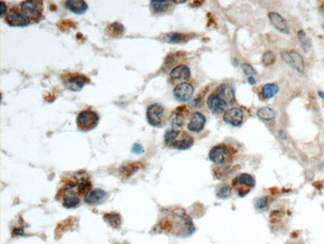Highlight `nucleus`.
<instances>
[{
	"label": "nucleus",
	"instance_id": "obj_31",
	"mask_svg": "<svg viewBox=\"0 0 324 244\" xmlns=\"http://www.w3.org/2000/svg\"><path fill=\"white\" fill-rule=\"evenodd\" d=\"M230 193H231V187L225 185V186L221 187L220 190L218 191V197L226 198V197H228L230 195Z\"/></svg>",
	"mask_w": 324,
	"mask_h": 244
},
{
	"label": "nucleus",
	"instance_id": "obj_27",
	"mask_svg": "<svg viewBox=\"0 0 324 244\" xmlns=\"http://www.w3.org/2000/svg\"><path fill=\"white\" fill-rule=\"evenodd\" d=\"M104 219L115 228H118L121 224V217L118 213H107L104 215Z\"/></svg>",
	"mask_w": 324,
	"mask_h": 244
},
{
	"label": "nucleus",
	"instance_id": "obj_26",
	"mask_svg": "<svg viewBox=\"0 0 324 244\" xmlns=\"http://www.w3.org/2000/svg\"><path fill=\"white\" fill-rule=\"evenodd\" d=\"M257 116L263 120L268 121V120H272L276 117V112L271 107H263L257 110Z\"/></svg>",
	"mask_w": 324,
	"mask_h": 244
},
{
	"label": "nucleus",
	"instance_id": "obj_7",
	"mask_svg": "<svg viewBox=\"0 0 324 244\" xmlns=\"http://www.w3.org/2000/svg\"><path fill=\"white\" fill-rule=\"evenodd\" d=\"M18 5L21 11L30 20L31 24L39 22L43 17V2L40 1V0L22 1Z\"/></svg>",
	"mask_w": 324,
	"mask_h": 244
},
{
	"label": "nucleus",
	"instance_id": "obj_3",
	"mask_svg": "<svg viewBox=\"0 0 324 244\" xmlns=\"http://www.w3.org/2000/svg\"><path fill=\"white\" fill-rule=\"evenodd\" d=\"M165 144L170 148L185 150L192 146L193 138L188 132L172 128L165 134Z\"/></svg>",
	"mask_w": 324,
	"mask_h": 244
},
{
	"label": "nucleus",
	"instance_id": "obj_29",
	"mask_svg": "<svg viewBox=\"0 0 324 244\" xmlns=\"http://www.w3.org/2000/svg\"><path fill=\"white\" fill-rule=\"evenodd\" d=\"M275 60H276V56H275V54H274L273 51H267V52H265V54L263 56V63L266 66L272 65L275 62Z\"/></svg>",
	"mask_w": 324,
	"mask_h": 244
},
{
	"label": "nucleus",
	"instance_id": "obj_20",
	"mask_svg": "<svg viewBox=\"0 0 324 244\" xmlns=\"http://www.w3.org/2000/svg\"><path fill=\"white\" fill-rule=\"evenodd\" d=\"M270 20L272 24L275 26L277 30L283 34H288L289 33V26L286 22V20L278 12H270L269 14Z\"/></svg>",
	"mask_w": 324,
	"mask_h": 244
},
{
	"label": "nucleus",
	"instance_id": "obj_8",
	"mask_svg": "<svg viewBox=\"0 0 324 244\" xmlns=\"http://www.w3.org/2000/svg\"><path fill=\"white\" fill-rule=\"evenodd\" d=\"M147 120L154 127H162L166 123V109L162 104H151L147 109Z\"/></svg>",
	"mask_w": 324,
	"mask_h": 244
},
{
	"label": "nucleus",
	"instance_id": "obj_2",
	"mask_svg": "<svg viewBox=\"0 0 324 244\" xmlns=\"http://www.w3.org/2000/svg\"><path fill=\"white\" fill-rule=\"evenodd\" d=\"M158 227L160 232L178 236H186L194 231L191 219L182 210L173 211L167 217L161 219Z\"/></svg>",
	"mask_w": 324,
	"mask_h": 244
},
{
	"label": "nucleus",
	"instance_id": "obj_33",
	"mask_svg": "<svg viewBox=\"0 0 324 244\" xmlns=\"http://www.w3.org/2000/svg\"><path fill=\"white\" fill-rule=\"evenodd\" d=\"M0 5H1V17H5L4 15H6L7 12H8L6 3L4 1H1V2H0Z\"/></svg>",
	"mask_w": 324,
	"mask_h": 244
},
{
	"label": "nucleus",
	"instance_id": "obj_6",
	"mask_svg": "<svg viewBox=\"0 0 324 244\" xmlns=\"http://www.w3.org/2000/svg\"><path fill=\"white\" fill-rule=\"evenodd\" d=\"M254 186H255L254 178L247 173H240L237 176H235L231 181V188L240 197H243L246 194H248Z\"/></svg>",
	"mask_w": 324,
	"mask_h": 244
},
{
	"label": "nucleus",
	"instance_id": "obj_28",
	"mask_svg": "<svg viewBox=\"0 0 324 244\" xmlns=\"http://www.w3.org/2000/svg\"><path fill=\"white\" fill-rule=\"evenodd\" d=\"M297 36H298V39H299V41L301 43V46L304 49V51L308 52L310 47H311V43H310V40L307 37L306 33L303 30H299L298 33H297Z\"/></svg>",
	"mask_w": 324,
	"mask_h": 244
},
{
	"label": "nucleus",
	"instance_id": "obj_25",
	"mask_svg": "<svg viewBox=\"0 0 324 244\" xmlns=\"http://www.w3.org/2000/svg\"><path fill=\"white\" fill-rule=\"evenodd\" d=\"M188 38H189L188 35L183 34V33H177V32L169 33L165 36L166 41H168L170 43H183V42L187 41Z\"/></svg>",
	"mask_w": 324,
	"mask_h": 244
},
{
	"label": "nucleus",
	"instance_id": "obj_35",
	"mask_svg": "<svg viewBox=\"0 0 324 244\" xmlns=\"http://www.w3.org/2000/svg\"><path fill=\"white\" fill-rule=\"evenodd\" d=\"M317 94H318L319 97H321V98L324 100V92H322V91H318Z\"/></svg>",
	"mask_w": 324,
	"mask_h": 244
},
{
	"label": "nucleus",
	"instance_id": "obj_9",
	"mask_svg": "<svg viewBox=\"0 0 324 244\" xmlns=\"http://www.w3.org/2000/svg\"><path fill=\"white\" fill-rule=\"evenodd\" d=\"M4 20L9 26L12 27H25L31 24L30 20L19 8V5L11 6L5 15Z\"/></svg>",
	"mask_w": 324,
	"mask_h": 244
},
{
	"label": "nucleus",
	"instance_id": "obj_10",
	"mask_svg": "<svg viewBox=\"0 0 324 244\" xmlns=\"http://www.w3.org/2000/svg\"><path fill=\"white\" fill-rule=\"evenodd\" d=\"M62 80L69 90L77 92L80 91L87 83H89V78L81 73H67L62 75Z\"/></svg>",
	"mask_w": 324,
	"mask_h": 244
},
{
	"label": "nucleus",
	"instance_id": "obj_13",
	"mask_svg": "<svg viewBox=\"0 0 324 244\" xmlns=\"http://www.w3.org/2000/svg\"><path fill=\"white\" fill-rule=\"evenodd\" d=\"M194 91V87L189 82H183L177 84L174 88V97L180 102H185L190 99Z\"/></svg>",
	"mask_w": 324,
	"mask_h": 244
},
{
	"label": "nucleus",
	"instance_id": "obj_23",
	"mask_svg": "<svg viewBox=\"0 0 324 244\" xmlns=\"http://www.w3.org/2000/svg\"><path fill=\"white\" fill-rule=\"evenodd\" d=\"M278 86L275 83H268L266 84L263 89H262V94H263V97L265 99H270V98H273L274 96L277 95V93L278 92Z\"/></svg>",
	"mask_w": 324,
	"mask_h": 244
},
{
	"label": "nucleus",
	"instance_id": "obj_1",
	"mask_svg": "<svg viewBox=\"0 0 324 244\" xmlns=\"http://www.w3.org/2000/svg\"><path fill=\"white\" fill-rule=\"evenodd\" d=\"M63 184L56 194L65 208H75L79 206L81 198L92 190V183L90 176L86 171L74 172L71 175L62 178Z\"/></svg>",
	"mask_w": 324,
	"mask_h": 244
},
{
	"label": "nucleus",
	"instance_id": "obj_12",
	"mask_svg": "<svg viewBox=\"0 0 324 244\" xmlns=\"http://www.w3.org/2000/svg\"><path fill=\"white\" fill-rule=\"evenodd\" d=\"M188 114L189 111L185 106L177 107V109H175L170 116V122L173 128L175 129L182 128L185 123V120L188 117Z\"/></svg>",
	"mask_w": 324,
	"mask_h": 244
},
{
	"label": "nucleus",
	"instance_id": "obj_34",
	"mask_svg": "<svg viewBox=\"0 0 324 244\" xmlns=\"http://www.w3.org/2000/svg\"><path fill=\"white\" fill-rule=\"evenodd\" d=\"M247 81H248V83H249L250 85H254V84H255V79H254V77H248V78H247Z\"/></svg>",
	"mask_w": 324,
	"mask_h": 244
},
{
	"label": "nucleus",
	"instance_id": "obj_24",
	"mask_svg": "<svg viewBox=\"0 0 324 244\" xmlns=\"http://www.w3.org/2000/svg\"><path fill=\"white\" fill-rule=\"evenodd\" d=\"M124 32H125V28L119 22H114L111 25H109L107 28V33L111 37H120L124 34Z\"/></svg>",
	"mask_w": 324,
	"mask_h": 244
},
{
	"label": "nucleus",
	"instance_id": "obj_18",
	"mask_svg": "<svg viewBox=\"0 0 324 244\" xmlns=\"http://www.w3.org/2000/svg\"><path fill=\"white\" fill-rule=\"evenodd\" d=\"M215 92L228 104L231 105L235 102V97H234V90L231 84L228 83H223L218 88L215 90Z\"/></svg>",
	"mask_w": 324,
	"mask_h": 244
},
{
	"label": "nucleus",
	"instance_id": "obj_11",
	"mask_svg": "<svg viewBox=\"0 0 324 244\" xmlns=\"http://www.w3.org/2000/svg\"><path fill=\"white\" fill-rule=\"evenodd\" d=\"M281 57L285 62L299 73L304 71V60L302 56L294 50H284L281 52Z\"/></svg>",
	"mask_w": 324,
	"mask_h": 244
},
{
	"label": "nucleus",
	"instance_id": "obj_16",
	"mask_svg": "<svg viewBox=\"0 0 324 244\" xmlns=\"http://www.w3.org/2000/svg\"><path fill=\"white\" fill-rule=\"evenodd\" d=\"M207 104L209 109L215 114L226 113L229 107V105L215 91L208 97Z\"/></svg>",
	"mask_w": 324,
	"mask_h": 244
},
{
	"label": "nucleus",
	"instance_id": "obj_4",
	"mask_svg": "<svg viewBox=\"0 0 324 244\" xmlns=\"http://www.w3.org/2000/svg\"><path fill=\"white\" fill-rule=\"evenodd\" d=\"M236 150L232 146L226 143H221L211 149L209 153V158L218 166L226 167L234 160Z\"/></svg>",
	"mask_w": 324,
	"mask_h": 244
},
{
	"label": "nucleus",
	"instance_id": "obj_22",
	"mask_svg": "<svg viewBox=\"0 0 324 244\" xmlns=\"http://www.w3.org/2000/svg\"><path fill=\"white\" fill-rule=\"evenodd\" d=\"M66 7L75 14H83L88 9V5L83 0H69L66 1Z\"/></svg>",
	"mask_w": 324,
	"mask_h": 244
},
{
	"label": "nucleus",
	"instance_id": "obj_21",
	"mask_svg": "<svg viewBox=\"0 0 324 244\" xmlns=\"http://www.w3.org/2000/svg\"><path fill=\"white\" fill-rule=\"evenodd\" d=\"M172 1H168V0H152L150 2V6L152 11L155 14H163L168 12L172 7Z\"/></svg>",
	"mask_w": 324,
	"mask_h": 244
},
{
	"label": "nucleus",
	"instance_id": "obj_19",
	"mask_svg": "<svg viewBox=\"0 0 324 244\" xmlns=\"http://www.w3.org/2000/svg\"><path fill=\"white\" fill-rule=\"evenodd\" d=\"M108 193L102 189H92L84 198V202L89 205H100L106 201Z\"/></svg>",
	"mask_w": 324,
	"mask_h": 244
},
{
	"label": "nucleus",
	"instance_id": "obj_17",
	"mask_svg": "<svg viewBox=\"0 0 324 244\" xmlns=\"http://www.w3.org/2000/svg\"><path fill=\"white\" fill-rule=\"evenodd\" d=\"M190 77V70L186 65H178L170 72V78L173 82L183 83Z\"/></svg>",
	"mask_w": 324,
	"mask_h": 244
},
{
	"label": "nucleus",
	"instance_id": "obj_5",
	"mask_svg": "<svg viewBox=\"0 0 324 244\" xmlns=\"http://www.w3.org/2000/svg\"><path fill=\"white\" fill-rule=\"evenodd\" d=\"M99 115L97 112L91 109H85L79 112L76 118V124L77 128L80 131L88 132L96 128L99 123Z\"/></svg>",
	"mask_w": 324,
	"mask_h": 244
},
{
	"label": "nucleus",
	"instance_id": "obj_15",
	"mask_svg": "<svg viewBox=\"0 0 324 244\" xmlns=\"http://www.w3.org/2000/svg\"><path fill=\"white\" fill-rule=\"evenodd\" d=\"M224 120L231 126H240L243 121V112L239 107H231L224 114Z\"/></svg>",
	"mask_w": 324,
	"mask_h": 244
},
{
	"label": "nucleus",
	"instance_id": "obj_14",
	"mask_svg": "<svg viewBox=\"0 0 324 244\" xmlns=\"http://www.w3.org/2000/svg\"><path fill=\"white\" fill-rule=\"evenodd\" d=\"M206 121H207L206 116L203 113H201L199 111L193 112L190 115L189 121L187 123L188 131H190L192 133H200L205 128Z\"/></svg>",
	"mask_w": 324,
	"mask_h": 244
},
{
	"label": "nucleus",
	"instance_id": "obj_30",
	"mask_svg": "<svg viewBox=\"0 0 324 244\" xmlns=\"http://www.w3.org/2000/svg\"><path fill=\"white\" fill-rule=\"evenodd\" d=\"M242 70H243V73L245 75H247L248 77H253L256 74V71L254 70V68L248 63H244L242 65Z\"/></svg>",
	"mask_w": 324,
	"mask_h": 244
},
{
	"label": "nucleus",
	"instance_id": "obj_32",
	"mask_svg": "<svg viewBox=\"0 0 324 244\" xmlns=\"http://www.w3.org/2000/svg\"><path fill=\"white\" fill-rule=\"evenodd\" d=\"M266 203H267V199L266 198H259V199L256 200L255 206H256L257 209H262V208H264L266 206Z\"/></svg>",
	"mask_w": 324,
	"mask_h": 244
}]
</instances>
